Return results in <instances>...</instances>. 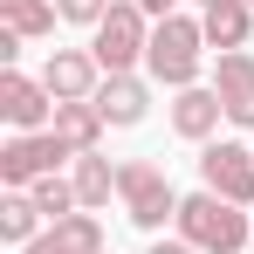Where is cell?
<instances>
[{
    "instance_id": "14",
    "label": "cell",
    "mask_w": 254,
    "mask_h": 254,
    "mask_svg": "<svg viewBox=\"0 0 254 254\" xmlns=\"http://www.w3.org/2000/svg\"><path fill=\"white\" fill-rule=\"evenodd\" d=\"M199 28H206V48H220V55H234V48H248V35H254V7H248V0H227V7H206V14H199Z\"/></svg>"
},
{
    "instance_id": "1",
    "label": "cell",
    "mask_w": 254,
    "mask_h": 254,
    "mask_svg": "<svg viewBox=\"0 0 254 254\" xmlns=\"http://www.w3.org/2000/svg\"><path fill=\"white\" fill-rule=\"evenodd\" d=\"M179 241H192L199 254H248L254 248V213L234 206V199H220V192H186L179 199Z\"/></svg>"
},
{
    "instance_id": "8",
    "label": "cell",
    "mask_w": 254,
    "mask_h": 254,
    "mask_svg": "<svg viewBox=\"0 0 254 254\" xmlns=\"http://www.w3.org/2000/svg\"><path fill=\"white\" fill-rule=\"evenodd\" d=\"M0 117H7L14 130H48V124H55V96H48V83L7 69V76H0Z\"/></svg>"
},
{
    "instance_id": "22",
    "label": "cell",
    "mask_w": 254,
    "mask_h": 254,
    "mask_svg": "<svg viewBox=\"0 0 254 254\" xmlns=\"http://www.w3.org/2000/svg\"><path fill=\"white\" fill-rule=\"evenodd\" d=\"M206 7H227V0H199V14H206Z\"/></svg>"
},
{
    "instance_id": "21",
    "label": "cell",
    "mask_w": 254,
    "mask_h": 254,
    "mask_svg": "<svg viewBox=\"0 0 254 254\" xmlns=\"http://www.w3.org/2000/svg\"><path fill=\"white\" fill-rule=\"evenodd\" d=\"M137 7H144L151 21H172V14H179V0H137Z\"/></svg>"
},
{
    "instance_id": "10",
    "label": "cell",
    "mask_w": 254,
    "mask_h": 254,
    "mask_svg": "<svg viewBox=\"0 0 254 254\" xmlns=\"http://www.w3.org/2000/svg\"><path fill=\"white\" fill-rule=\"evenodd\" d=\"M213 89H220V103H227V124L254 130V55L248 48H234V55L213 62Z\"/></svg>"
},
{
    "instance_id": "13",
    "label": "cell",
    "mask_w": 254,
    "mask_h": 254,
    "mask_svg": "<svg viewBox=\"0 0 254 254\" xmlns=\"http://www.w3.org/2000/svg\"><path fill=\"white\" fill-rule=\"evenodd\" d=\"M55 144H62V151H69V158H83V151H103V110H96V103H55Z\"/></svg>"
},
{
    "instance_id": "17",
    "label": "cell",
    "mask_w": 254,
    "mask_h": 254,
    "mask_svg": "<svg viewBox=\"0 0 254 254\" xmlns=\"http://www.w3.org/2000/svg\"><path fill=\"white\" fill-rule=\"evenodd\" d=\"M42 227L48 220H42V206H35V192H0V241H7V248H28Z\"/></svg>"
},
{
    "instance_id": "6",
    "label": "cell",
    "mask_w": 254,
    "mask_h": 254,
    "mask_svg": "<svg viewBox=\"0 0 254 254\" xmlns=\"http://www.w3.org/2000/svg\"><path fill=\"white\" fill-rule=\"evenodd\" d=\"M76 165L62 144H55V130H14L7 144H0V186L7 192H28L35 179H48V172Z\"/></svg>"
},
{
    "instance_id": "7",
    "label": "cell",
    "mask_w": 254,
    "mask_h": 254,
    "mask_svg": "<svg viewBox=\"0 0 254 254\" xmlns=\"http://www.w3.org/2000/svg\"><path fill=\"white\" fill-rule=\"evenodd\" d=\"M42 83H48V96H55V103H89V96L103 89V62H96L89 48H48Z\"/></svg>"
},
{
    "instance_id": "11",
    "label": "cell",
    "mask_w": 254,
    "mask_h": 254,
    "mask_svg": "<svg viewBox=\"0 0 254 254\" xmlns=\"http://www.w3.org/2000/svg\"><path fill=\"white\" fill-rule=\"evenodd\" d=\"M89 103L103 110L110 130H130V124H144V110H151V76H103V89Z\"/></svg>"
},
{
    "instance_id": "12",
    "label": "cell",
    "mask_w": 254,
    "mask_h": 254,
    "mask_svg": "<svg viewBox=\"0 0 254 254\" xmlns=\"http://www.w3.org/2000/svg\"><path fill=\"white\" fill-rule=\"evenodd\" d=\"M21 254H110V248H103V220L96 213H69V220L42 227Z\"/></svg>"
},
{
    "instance_id": "2",
    "label": "cell",
    "mask_w": 254,
    "mask_h": 254,
    "mask_svg": "<svg viewBox=\"0 0 254 254\" xmlns=\"http://www.w3.org/2000/svg\"><path fill=\"white\" fill-rule=\"evenodd\" d=\"M206 69V28L199 14H172V21H151V48H144V76L158 89H192Z\"/></svg>"
},
{
    "instance_id": "20",
    "label": "cell",
    "mask_w": 254,
    "mask_h": 254,
    "mask_svg": "<svg viewBox=\"0 0 254 254\" xmlns=\"http://www.w3.org/2000/svg\"><path fill=\"white\" fill-rule=\"evenodd\" d=\"M144 254H199V248H192V241H179V234H172V241H165V234H158V241H151V248H144Z\"/></svg>"
},
{
    "instance_id": "9",
    "label": "cell",
    "mask_w": 254,
    "mask_h": 254,
    "mask_svg": "<svg viewBox=\"0 0 254 254\" xmlns=\"http://www.w3.org/2000/svg\"><path fill=\"white\" fill-rule=\"evenodd\" d=\"M165 117H172V130H179L186 144H213V130L227 124V103H220V89H213V83H192V89L172 96Z\"/></svg>"
},
{
    "instance_id": "16",
    "label": "cell",
    "mask_w": 254,
    "mask_h": 254,
    "mask_svg": "<svg viewBox=\"0 0 254 254\" xmlns=\"http://www.w3.org/2000/svg\"><path fill=\"white\" fill-rule=\"evenodd\" d=\"M55 0H0V28H14L21 42H48L55 35Z\"/></svg>"
},
{
    "instance_id": "4",
    "label": "cell",
    "mask_w": 254,
    "mask_h": 254,
    "mask_svg": "<svg viewBox=\"0 0 254 254\" xmlns=\"http://www.w3.org/2000/svg\"><path fill=\"white\" fill-rule=\"evenodd\" d=\"M144 48H151V14L137 0H117L96 28H89V55L103 62V76H137L144 69Z\"/></svg>"
},
{
    "instance_id": "15",
    "label": "cell",
    "mask_w": 254,
    "mask_h": 254,
    "mask_svg": "<svg viewBox=\"0 0 254 254\" xmlns=\"http://www.w3.org/2000/svg\"><path fill=\"white\" fill-rule=\"evenodd\" d=\"M69 179H76V199H83V213H96V206H110V199H117V165H110L103 151H83V158L69 165Z\"/></svg>"
},
{
    "instance_id": "5",
    "label": "cell",
    "mask_w": 254,
    "mask_h": 254,
    "mask_svg": "<svg viewBox=\"0 0 254 254\" xmlns=\"http://www.w3.org/2000/svg\"><path fill=\"white\" fill-rule=\"evenodd\" d=\"M199 186L254 213V144H241V137H213V144H199Z\"/></svg>"
},
{
    "instance_id": "19",
    "label": "cell",
    "mask_w": 254,
    "mask_h": 254,
    "mask_svg": "<svg viewBox=\"0 0 254 254\" xmlns=\"http://www.w3.org/2000/svg\"><path fill=\"white\" fill-rule=\"evenodd\" d=\"M110 7H117V0H55V14H62V21H76V28H96Z\"/></svg>"
},
{
    "instance_id": "3",
    "label": "cell",
    "mask_w": 254,
    "mask_h": 254,
    "mask_svg": "<svg viewBox=\"0 0 254 254\" xmlns=\"http://www.w3.org/2000/svg\"><path fill=\"white\" fill-rule=\"evenodd\" d=\"M117 206H124L130 227H144V234L158 241L165 220H179V192H172L165 165H151V158H124V165H117Z\"/></svg>"
},
{
    "instance_id": "23",
    "label": "cell",
    "mask_w": 254,
    "mask_h": 254,
    "mask_svg": "<svg viewBox=\"0 0 254 254\" xmlns=\"http://www.w3.org/2000/svg\"><path fill=\"white\" fill-rule=\"evenodd\" d=\"M248 7H254V0H248Z\"/></svg>"
},
{
    "instance_id": "18",
    "label": "cell",
    "mask_w": 254,
    "mask_h": 254,
    "mask_svg": "<svg viewBox=\"0 0 254 254\" xmlns=\"http://www.w3.org/2000/svg\"><path fill=\"white\" fill-rule=\"evenodd\" d=\"M28 192H35V206H42L48 227H55V220H69V213H83V199H76V179H69V172H48V179H35Z\"/></svg>"
}]
</instances>
